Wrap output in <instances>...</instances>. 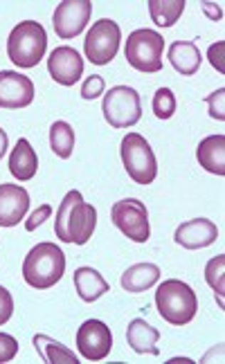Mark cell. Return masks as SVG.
Wrapping results in <instances>:
<instances>
[{"label":"cell","mask_w":225,"mask_h":364,"mask_svg":"<svg viewBox=\"0 0 225 364\" xmlns=\"http://www.w3.org/2000/svg\"><path fill=\"white\" fill-rule=\"evenodd\" d=\"M122 43V30L115 21L102 18L97 21L90 32L86 34L83 41V52H86V59L95 65H108L120 50Z\"/></svg>","instance_id":"8"},{"label":"cell","mask_w":225,"mask_h":364,"mask_svg":"<svg viewBox=\"0 0 225 364\" xmlns=\"http://www.w3.org/2000/svg\"><path fill=\"white\" fill-rule=\"evenodd\" d=\"M34 102V83L30 77L14 73V70H0V108L19 110Z\"/></svg>","instance_id":"12"},{"label":"cell","mask_w":225,"mask_h":364,"mask_svg":"<svg viewBox=\"0 0 225 364\" xmlns=\"http://www.w3.org/2000/svg\"><path fill=\"white\" fill-rule=\"evenodd\" d=\"M223 272H225V257L223 255L209 259V263L205 265V282L214 288L221 308H223V290H225V286H223Z\"/></svg>","instance_id":"25"},{"label":"cell","mask_w":225,"mask_h":364,"mask_svg":"<svg viewBox=\"0 0 225 364\" xmlns=\"http://www.w3.org/2000/svg\"><path fill=\"white\" fill-rule=\"evenodd\" d=\"M223 48H225V43L223 41H219V43H214L212 48H209V52H207V57H209V63H212L219 73H223Z\"/></svg>","instance_id":"32"},{"label":"cell","mask_w":225,"mask_h":364,"mask_svg":"<svg viewBox=\"0 0 225 364\" xmlns=\"http://www.w3.org/2000/svg\"><path fill=\"white\" fill-rule=\"evenodd\" d=\"M196 160L205 171L214 176H225V137L209 135L196 149Z\"/></svg>","instance_id":"18"},{"label":"cell","mask_w":225,"mask_h":364,"mask_svg":"<svg viewBox=\"0 0 225 364\" xmlns=\"http://www.w3.org/2000/svg\"><path fill=\"white\" fill-rule=\"evenodd\" d=\"M19 355V342L16 338H11L7 333H0V364L11 362Z\"/></svg>","instance_id":"29"},{"label":"cell","mask_w":225,"mask_h":364,"mask_svg":"<svg viewBox=\"0 0 225 364\" xmlns=\"http://www.w3.org/2000/svg\"><path fill=\"white\" fill-rule=\"evenodd\" d=\"M169 61H172L176 73L192 77L199 73L203 57L194 41H176V43H172V48H169Z\"/></svg>","instance_id":"19"},{"label":"cell","mask_w":225,"mask_h":364,"mask_svg":"<svg viewBox=\"0 0 225 364\" xmlns=\"http://www.w3.org/2000/svg\"><path fill=\"white\" fill-rule=\"evenodd\" d=\"M176 113V97L169 88H158L153 95V115L158 119H169Z\"/></svg>","instance_id":"26"},{"label":"cell","mask_w":225,"mask_h":364,"mask_svg":"<svg viewBox=\"0 0 225 364\" xmlns=\"http://www.w3.org/2000/svg\"><path fill=\"white\" fill-rule=\"evenodd\" d=\"M106 90H104V79L100 75H90L86 81H83L81 86V97L83 100H97V97H102Z\"/></svg>","instance_id":"28"},{"label":"cell","mask_w":225,"mask_h":364,"mask_svg":"<svg viewBox=\"0 0 225 364\" xmlns=\"http://www.w3.org/2000/svg\"><path fill=\"white\" fill-rule=\"evenodd\" d=\"M216 239H219V228L209 218H194L182 223L174 234V241L185 250L209 247L212 243H216Z\"/></svg>","instance_id":"15"},{"label":"cell","mask_w":225,"mask_h":364,"mask_svg":"<svg viewBox=\"0 0 225 364\" xmlns=\"http://www.w3.org/2000/svg\"><path fill=\"white\" fill-rule=\"evenodd\" d=\"M205 104L209 106V117H214L219 122L225 119V88H219L216 92L207 95Z\"/></svg>","instance_id":"27"},{"label":"cell","mask_w":225,"mask_h":364,"mask_svg":"<svg viewBox=\"0 0 225 364\" xmlns=\"http://www.w3.org/2000/svg\"><path fill=\"white\" fill-rule=\"evenodd\" d=\"M110 220L126 239H131L135 243L149 241V236H151L149 212L142 200H135V198L117 200L110 209Z\"/></svg>","instance_id":"9"},{"label":"cell","mask_w":225,"mask_h":364,"mask_svg":"<svg viewBox=\"0 0 225 364\" xmlns=\"http://www.w3.org/2000/svg\"><path fill=\"white\" fill-rule=\"evenodd\" d=\"M104 119L112 129H131L142 117V102L137 90L129 86H115L104 95Z\"/></svg>","instance_id":"7"},{"label":"cell","mask_w":225,"mask_h":364,"mask_svg":"<svg viewBox=\"0 0 225 364\" xmlns=\"http://www.w3.org/2000/svg\"><path fill=\"white\" fill-rule=\"evenodd\" d=\"M201 7H203V11H205L207 16L212 18V21H221L223 11H221V7H219V5H212V3H201Z\"/></svg>","instance_id":"33"},{"label":"cell","mask_w":225,"mask_h":364,"mask_svg":"<svg viewBox=\"0 0 225 364\" xmlns=\"http://www.w3.org/2000/svg\"><path fill=\"white\" fill-rule=\"evenodd\" d=\"M158 340H160V333L151 324H147L142 317L133 319L129 324V328H126V342H129V346L140 355H145V353L158 355L160 353Z\"/></svg>","instance_id":"16"},{"label":"cell","mask_w":225,"mask_h":364,"mask_svg":"<svg viewBox=\"0 0 225 364\" xmlns=\"http://www.w3.org/2000/svg\"><path fill=\"white\" fill-rule=\"evenodd\" d=\"M77 348H79V353L90 362H100V360L108 358L110 348H112L110 328L100 319L83 321L77 331Z\"/></svg>","instance_id":"11"},{"label":"cell","mask_w":225,"mask_h":364,"mask_svg":"<svg viewBox=\"0 0 225 364\" xmlns=\"http://www.w3.org/2000/svg\"><path fill=\"white\" fill-rule=\"evenodd\" d=\"M73 279H75L77 295L83 301H88V304H93V301H97L100 297H104L106 292L110 290L106 279L100 272H97L95 268H88V265H83V268L75 270Z\"/></svg>","instance_id":"20"},{"label":"cell","mask_w":225,"mask_h":364,"mask_svg":"<svg viewBox=\"0 0 225 364\" xmlns=\"http://www.w3.org/2000/svg\"><path fill=\"white\" fill-rule=\"evenodd\" d=\"M11 315H14V297L5 286H0V326L7 324Z\"/></svg>","instance_id":"31"},{"label":"cell","mask_w":225,"mask_h":364,"mask_svg":"<svg viewBox=\"0 0 225 364\" xmlns=\"http://www.w3.org/2000/svg\"><path fill=\"white\" fill-rule=\"evenodd\" d=\"M93 3L90 0H63L56 5L52 25L59 38H77L90 21Z\"/></svg>","instance_id":"10"},{"label":"cell","mask_w":225,"mask_h":364,"mask_svg":"<svg viewBox=\"0 0 225 364\" xmlns=\"http://www.w3.org/2000/svg\"><path fill=\"white\" fill-rule=\"evenodd\" d=\"M162 50H164V38L156 30H135L126 38V61L137 73L153 75L162 70Z\"/></svg>","instance_id":"5"},{"label":"cell","mask_w":225,"mask_h":364,"mask_svg":"<svg viewBox=\"0 0 225 364\" xmlns=\"http://www.w3.org/2000/svg\"><path fill=\"white\" fill-rule=\"evenodd\" d=\"M66 272V255L54 243H38L23 261V279L36 290H48L61 282Z\"/></svg>","instance_id":"2"},{"label":"cell","mask_w":225,"mask_h":364,"mask_svg":"<svg viewBox=\"0 0 225 364\" xmlns=\"http://www.w3.org/2000/svg\"><path fill=\"white\" fill-rule=\"evenodd\" d=\"M50 149L61 160H68L75 149V131L68 122H54L50 126Z\"/></svg>","instance_id":"24"},{"label":"cell","mask_w":225,"mask_h":364,"mask_svg":"<svg viewBox=\"0 0 225 364\" xmlns=\"http://www.w3.org/2000/svg\"><path fill=\"white\" fill-rule=\"evenodd\" d=\"M156 306L164 321H169L172 326H185L196 317L199 299L185 282L167 279L156 290Z\"/></svg>","instance_id":"4"},{"label":"cell","mask_w":225,"mask_h":364,"mask_svg":"<svg viewBox=\"0 0 225 364\" xmlns=\"http://www.w3.org/2000/svg\"><path fill=\"white\" fill-rule=\"evenodd\" d=\"M122 162L126 173L131 176L133 182L137 185H151L158 176V162L156 153H153L151 144L140 133H126L122 139Z\"/></svg>","instance_id":"6"},{"label":"cell","mask_w":225,"mask_h":364,"mask_svg":"<svg viewBox=\"0 0 225 364\" xmlns=\"http://www.w3.org/2000/svg\"><path fill=\"white\" fill-rule=\"evenodd\" d=\"M48 50V34L36 21H23L11 30L7 38V57L21 70L38 65Z\"/></svg>","instance_id":"3"},{"label":"cell","mask_w":225,"mask_h":364,"mask_svg":"<svg viewBox=\"0 0 225 364\" xmlns=\"http://www.w3.org/2000/svg\"><path fill=\"white\" fill-rule=\"evenodd\" d=\"M169 362H192L189 358H174V360H169Z\"/></svg>","instance_id":"35"},{"label":"cell","mask_w":225,"mask_h":364,"mask_svg":"<svg viewBox=\"0 0 225 364\" xmlns=\"http://www.w3.org/2000/svg\"><path fill=\"white\" fill-rule=\"evenodd\" d=\"M185 11V0H149L151 21L158 27H172Z\"/></svg>","instance_id":"23"},{"label":"cell","mask_w":225,"mask_h":364,"mask_svg":"<svg viewBox=\"0 0 225 364\" xmlns=\"http://www.w3.org/2000/svg\"><path fill=\"white\" fill-rule=\"evenodd\" d=\"M32 344H34L36 353L41 355V360H43L46 364H79L77 355L70 351L66 344L48 338V335H43V333L34 335Z\"/></svg>","instance_id":"22"},{"label":"cell","mask_w":225,"mask_h":364,"mask_svg":"<svg viewBox=\"0 0 225 364\" xmlns=\"http://www.w3.org/2000/svg\"><path fill=\"white\" fill-rule=\"evenodd\" d=\"M7 146H9V137H7L5 129H0V160L5 158V153H7Z\"/></svg>","instance_id":"34"},{"label":"cell","mask_w":225,"mask_h":364,"mask_svg":"<svg viewBox=\"0 0 225 364\" xmlns=\"http://www.w3.org/2000/svg\"><path fill=\"white\" fill-rule=\"evenodd\" d=\"M27 209H30V193L21 185H11V182L0 185V228L19 225Z\"/></svg>","instance_id":"14"},{"label":"cell","mask_w":225,"mask_h":364,"mask_svg":"<svg viewBox=\"0 0 225 364\" xmlns=\"http://www.w3.org/2000/svg\"><path fill=\"white\" fill-rule=\"evenodd\" d=\"M48 73L61 86H75L83 75V59L75 48H54L48 57Z\"/></svg>","instance_id":"13"},{"label":"cell","mask_w":225,"mask_h":364,"mask_svg":"<svg viewBox=\"0 0 225 364\" xmlns=\"http://www.w3.org/2000/svg\"><path fill=\"white\" fill-rule=\"evenodd\" d=\"M36 169H38L36 151L25 137H21L9 156V171L19 182H27L36 176Z\"/></svg>","instance_id":"17"},{"label":"cell","mask_w":225,"mask_h":364,"mask_svg":"<svg viewBox=\"0 0 225 364\" xmlns=\"http://www.w3.org/2000/svg\"><path fill=\"white\" fill-rule=\"evenodd\" d=\"M52 216V207L50 205H41L38 209H34V212L30 214V218L25 220V230L27 232H34L36 228H41L43 223Z\"/></svg>","instance_id":"30"},{"label":"cell","mask_w":225,"mask_h":364,"mask_svg":"<svg viewBox=\"0 0 225 364\" xmlns=\"http://www.w3.org/2000/svg\"><path fill=\"white\" fill-rule=\"evenodd\" d=\"M160 279V268L156 263H135L126 270L120 284L126 292H145L153 288Z\"/></svg>","instance_id":"21"},{"label":"cell","mask_w":225,"mask_h":364,"mask_svg":"<svg viewBox=\"0 0 225 364\" xmlns=\"http://www.w3.org/2000/svg\"><path fill=\"white\" fill-rule=\"evenodd\" d=\"M97 228V209L83 200V196L73 189L66 193L61 200L59 212H56L54 232L63 243L86 245Z\"/></svg>","instance_id":"1"}]
</instances>
